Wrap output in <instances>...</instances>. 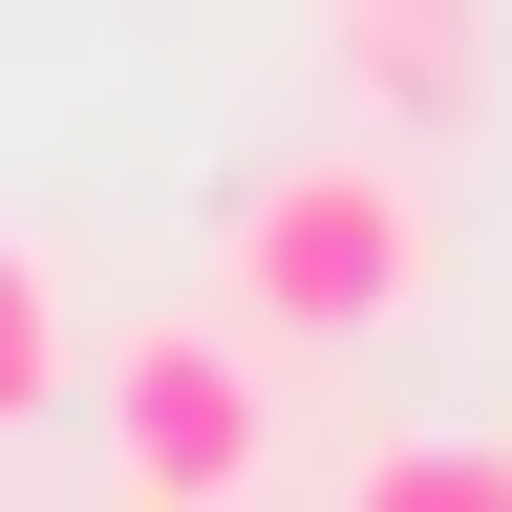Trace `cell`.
I'll return each mask as SVG.
<instances>
[{
  "mask_svg": "<svg viewBox=\"0 0 512 512\" xmlns=\"http://www.w3.org/2000/svg\"><path fill=\"white\" fill-rule=\"evenodd\" d=\"M427 256H448L427 235V171L384 150V128L235 192V320H256V342H406V320H427Z\"/></svg>",
  "mask_w": 512,
  "mask_h": 512,
  "instance_id": "cell-1",
  "label": "cell"
},
{
  "mask_svg": "<svg viewBox=\"0 0 512 512\" xmlns=\"http://www.w3.org/2000/svg\"><path fill=\"white\" fill-rule=\"evenodd\" d=\"M256 470H278L256 342H214V320H128V342H107V491H128V512H235Z\"/></svg>",
  "mask_w": 512,
  "mask_h": 512,
  "instance_id": "cell-2",
  "label": "cell"
},
{
  "mask_svg": "<svg viewBox=\"0 0 512 512\" xmlns=\"http://www.w3.org/2000/svg\"><path fill=\"white\" fill-rule=\"evenodd\" d=\"M320 43H342V86L384 150H448V128L491 107V43H470V0H320Z\"/></svg>",
  "mask_w": 512,
  "mask_h": 512,
  "instance_id": "cell-3",
  "label": "cell"
},
{
  "mask_svg": "<svg viewBox=\"0 0 512 512\" xmlns=\"http://www.w3.org/2000/svg\"><path fill=\"white\" fill-rule=\"evenodd\" d=\"M64 363H86V320H64L43 235H0V427H43V406H64Z\"/></svg>",
  "mask_w": 512,
  "mask_h": 512,
  "instance_id": "cell-4",
  "label": "cell"
},
{
  "mask_svg": "<svg viewBox=\"0 0 512 512\" xmlns=\"http://www.w3.org/2000/svg\"><path fill=\"white\" fill-rule=\"evenodd\" d=\"M363 512H512V448H363Z\"/></svg>",
  "mask_w": 512,
  "mask_h": 512,
  "instance_id": "cell-5",
  "label": "cell"
}]
</instances>
